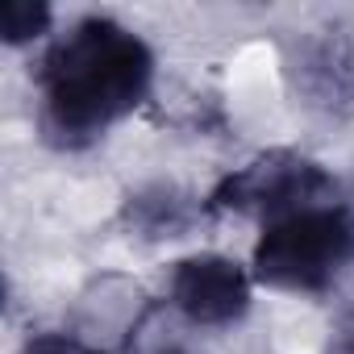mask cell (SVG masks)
<instances>
[{"instance_id":"obj_7","label":"cell","mask_w":354,"mask_h":354,"mask_svg":"<svg viewBox=\"0 0 354 354\" xmlns=\"http://www.w3.org/2000/svg\"><path fill=\"white\" fill-rule=\"evenodd\" d=\"M55 38V9L46 0H5L0 5V42L21 50V46H46Z\"/></svg>"},{"instance_id":"obj_3","label":"cell","mask_w":354,"mask_h":354,"mask_svg":"<svg viewBox=\"0 0 354 354\" xmlns=\"http://www.w3.org/2000/svg\"><path fill=\"white\" fill-rule=\"evenodd\" d=\"M329 196H342V184L325 162H317L313 154L292 150V146H271V150L246 158L242 167L225 171L201 196V209H205V217L234 213V217H254L263 225L279 213H292L300 205L329 201Z\"/></svg>"},{"instance_id":"obj_8","label":"cell","mask_w":354,"mask_h":354,"mask_svg":"<svg viewBox=\"0 0 354 354\" xmlns=\"http://www.w3.org/2000/svg\"><path fill=\"white\" fill-rule=\"evenodd\" d=\"M17 354H104V350L71 329H38L17 346Z\"/></svg>"},{"instance_id":"obj_6","label":"cell","mask_w":354,"mask_h":354,"mask_svg":"<svg viewBox=\"0 0 354 354\" xmlns=\"http://www.w3.org/2000/svg\"><path fill=\"white\" fill-rule=\"evenodd\" d=\"M205 217L201 201L184 196L175 184H146L133 188L121 205V221L125 230H133L146 242H171V238H184L196 221Z\"/></svg>"},{"instance_id":"obj_9","label":"cell","mask_w":354,"mask_h":354,"mask_svg":"<svg viewBox=\"0 0 354 354\" xmlns=\"http://www.w3.org/2000/svg\"><path fill=\"white\" fill-rule=\"evenodd\" d=\"M321 354H354V308H346V313L333 321V329L325 333Z\"/></svg>"},{"instance_id":"obj_1","label":"cell","mask_w":354,"mask_h":354,"mask_svg":"<svg viewBox=\"0 0 354 354\" xmlns=\"http://www.w3.org/2000/svg\"><path fill=\"white\" fill-rule=\"evenodd\" d=\"M154 46L109 13H84L34 63V125L59 154L100 146L154 92Z\"/></svg>"},{"instance_id":"obj_2","label":"cell","mask_w":354,"mask_h":354,"mask_svg":"<svg viewBox=\"0 0 354 354\" xmlns=\"http://www.w3.org/2000/svg\"><path fill=\"white\" fill-rule=\"evenodd\" d=\"M354 271V205L346 196L313 201L259 225L250 275L283 296H325Z\"/></svg>"},{"instance_id":"obj_4","label":"cell","mask_w":354,"mask_h":354,"mask_svg":"<svg viewBox=\"0 0 354 354\" xmlns=\"http://www.w3.org/2000/svg\"><path fill=\"white\" fill-rule=\"evenodd\" d=\"M254 288L250 263L221 250H196L167 267L162 304L192 329H234L250 317Z\"/></svg>"},{"instance_id":"obj_5","label":"cell","mask_w":354,"mask_h":354,"mask_svg":"<svg viewBox=\"0 0 354 354\" xmlns=\"http://www.w3.org/2000/svg\"><path fill=\"white\" fill-rule=\"evenodd\" d=\"M283 75L308 109L325 117H354V30L325 26L292 38Z\"/></svg>"},{"instance_id":"obj_10","label":"cell","mask_w":354,"mask_h":354,"mask_svg":"<svg viewBox=\"0 0 354 354\" xmlns=\"http://www.w3.org/2000/svg\"><path fill=\"white\" fill-rule=\"evenodd\" d=\"M133 354H188L180 342H154V346H142V350H133Z\"/></svg>"}]
</instances>
